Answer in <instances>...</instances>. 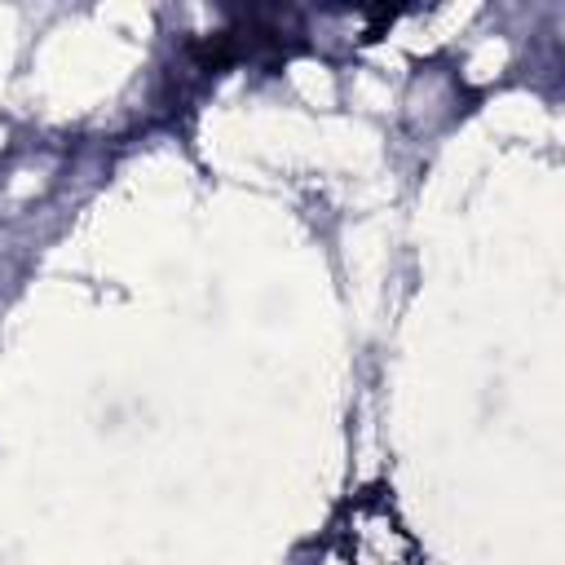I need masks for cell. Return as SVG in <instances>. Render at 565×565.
Listing matches in <instances>:
<instances>
[{
  "label": "cell",
  "mask_w": 565,
  "mask_h": 565,
  "mask_svg": "<svg viewBox=\"0 0 565 565\" xmlns=\"http://www.w3.org/2000/svg\"><path fill=\"white\" fill-rule=\"evenodd\" d=\"M313 565H424V552L393 499L384 490H366L331 521Z\"/></svg>",
  "instance_id": "cell-1"
}]
</instances>
